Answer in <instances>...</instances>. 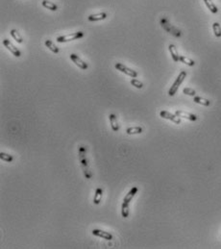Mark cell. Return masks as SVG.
Wrapping results in <instances>:
<instances>
[{
  "label": "cell",
  "instance_id": "7402d4cb",
  "mask_svg": "<svg viewBox=\"0 0 221 249\" xmlns=\"http://www.w3.org/2000/svg\"><path fill=\"white\" fill-rule=\"evenodd\" d=\"M129 204L127 202H123L121 205V215L124 218H127L129 216Z\"/></svg>",
  "mask_w": 221,
  "mask_h": 249
},
{
  "label": "cell",
  "instance_id": "8992f818",
  "mask_svg": "<svg viewBox=\"0 0 221 249\" xmlns=\"http://www.w3.org/2000/svg\"><path fill=\"white\" fill-rule=\"evenodd\" d=\"M160 117L165 118V119H169V120H171L172 122H174L176 124H180L181 123V119H180V117L178 115H173V114L169 113L167 111H160Z\"/></svg>",
  "mask_w": 221,
  "mask_h": 249
},
{
  "label": "cell",
  "instance_id": "7c38bea8",
  "mask_svg": "<svg viewBox=\"0 0 221 249\" xmlns=\"http://www.w3.org/2000/svg\"><path fill=\"white\" fill-rule=\"evenodd\" d=\"M168 49H169L170 54H171V57L173 59V61L174 62H179L180 61V55L178 54V51H177L175 45L174 44H169Z\"/></svg>",
  "mask_w": 221,
  "mask_h": 249
},
{
  "label": "cell",
  "instance_id": "ba28073f",
  "mask_svg": "<svg viewBox=\"0 0 221 249\" xmlns=\"http://www.w3.org/2000/svg\"><path fill=\"white\" fill-rule=\"evenodd\" d=\"M3 44H4V46L7 49H9V51H11L13 53L14 56H16V57H20L21 56V52L19 51L18 49L11 42L9 41V39H4V41H3Z\"/></svg>",
  "mask_w": 221,
  "mask_h": 249
},
{
  "label": "cell",
  "instance_id": "9a60e30c",
  "mask_svg": "<svg viewBox=\"0 0 221 249\" xmlns=\"http://www.w3.org/2000/svg\"><path fill=\"white\" fill-rule=\"evenodd\" d=\"M102 195H103V191L101 188H97L96 191H95V193H94V197H93V203L98 205L100 202H101V199H102Z\"/></svg>",
  "mask_w": 221,
  "mask_h": 249
},
{
  "label": "cell",
  "instance_id": "d6986e66",
  "mask_svg": "<svg viewBox=\"0 0 221 249\" xmlns=\"http://www.w3.org/2000/svg\"><path fill=\"white\" fill-rule=\"evenodd\" d=\"M142 132V128L139 126H135V127H130L126 130V133L128 135H136V134H140Z\"/></svg>",
  "mask_w": 221,
  "mask_h": 249
},
{
  "label": "cell",
  "instance_id": "8fae6325",
  "mask_svg": "<svg viewBox=\"0 0 221 249\" xmlns=\"http://www.w3.org/2000/svg\"><path fill=\"white\" fill-rule=\"evenodd\" d=\"M138 188L137 187H134L132 188L131 190L129 191V192L125 195L124 199H123V202H127V203H130L132 201V199L134 198V196L138 193Z\"/></svg>",
  "mask_w": 221,
  "mask_h": 249
},
{
  "label": "cell",
  "instance_id": "6da1fadb",
  "mask_svg": "<svg viewBox=\"0 0 221 249\" xmlns=\"http://www.w3.org/2000/svg\"><path fill=\"white\" fill-rule=\"evenodd\" d=\"M79 160L81 163V166L83 169V173L87 179H90L92 177V173L89 170L88 164V159L86 156V148L84 146H81L79 149Z\"/></svg>",
  "mask_w": 221,
  "mask_h": 249
},
{
  "label": "cell",
  "instance_id": "4316f807",
  "mask_svg": "<svg viewBox=\"0 0 221 249\" xmlns=\"http://www.w3.org/2000/svg\"><path fill=\"white\" fill-rule=\"evenodd\" d=\"M131 84H132V86H134L138 88H142V87H143V84L140 81H138V79H135V78L131 80Z\"/></svg>",
  "mask_w": 221,
  "mask_h": 249
},
{
  "label": "cell",
  "instance_id": "5bb4252c",
  "mask_svg": "<svg viewBox=\"0 0 221 249\" xmlns=\"http://www.w3.org/2000/svg\"><path fill=\"white\" fill-rule=\"evenodd\" d=\"M107 17L106 13H100V14H95V15H90L88 16V20L89 21H99V20H103Z\"/></svg>",
  "mask_w": 221,
  "mask_h": 249
},
{
  "label": "cell",
  "instance_id": "603a6c76",
  "mask_svg": "<svg viewBox=\"0 0 221 249\" xmlns=\"http://www.w3.org/2000/svg\"><path fill=\"white\" fill-rule=\"evenodd\" d=\"M180 62L184 63V64H186V65H187L189 66H193L195 65L194 61H192V59H189L187 57H185V56H180Z\"/></svg>",
  "mask_w": 221,
  "mask_h": 249
},
{
  "label": "cell",
  "instance_id": "d4e9b609",
  "mask_svg": "<svg viewBox=\"0 0 221 249\" xmlns=\"http://www.w3.org/2000/svg\"><path fill=\"white\" fill-rule=\"evenodd\" d=\"M0 159H1L2 161H4V162H8V163L12 162V161L14 160V158H13L12 155H9V154L4 153V152H1V153H0Z\"/></svg>",
  "mask_w": 221,
  "mask_h": 249
},
{
  "label": "cell",
  "instance_id": "cb8c5ba5",
  "mask_svg": "<svg viewBox=\"0 0 221 249\" xmlns=\"http://www.w3.org/2000/svg\"><path fill=\"white\" fill-rule=\"evenodd\" d=\"M213 30H214V36L216 38H220L221 37V26L218 22H214L213 24Z\"/></svg>",
  "mask_w": 221,
  "mask_h": 249
},
{
  "label": "cell",
  "instance_id": "3957f363",
  "mask_svg": "<svg viewBox=\"0 0 221 249\" xmlns=\"http://www.w3.org/2000/svg\"><path fill=\"white\" fill-rule=\"evenodd\" d=\"M84 37V33L83 32H75L72 34H68L65 36H60L57 38V42L58 43H66V42H70V41H74V39H78Z\"/></svg>",
  "mask_w": 221,
  "mask_h": 249
},
{
  "label": "cell",
  "instance_id": "52a82bcc",
  "mask_svg": "<svg viewBox=\"0 0 221 249\" xmlns=\"http://www.w3.org/2000/svg\"><path fill=\"white\" fill-rule=\"evenodd\" d=\"M70 59H71V61L79 67V68H81L83 69V70H86V69L88 68V64L85 63L84 61H82L81 59L79 58L78 55L72 53V54H70Z\"/></svg>",
  "mask_w": 221,
  "mask_h": 249
},
{
  "label": "cell",
  "instance_id": "4fadbf2b",
  "mask_svg": "<svg viewBox=\"0 0 221 249\" xmlns=\"http://www.w3.org/2000/svg\"><path fill=\"white\" fill-rule=\"evenodd\" d=\"M109 119H110V126H112L113 131H115V132H117V131H118V129H119V126H118V123H117L116 115H114V114H110V115H109Z\"/></svg>",
  "mask_w": 221,
  "mask_h": 249
},
{
  "label": "cell",
  "instance_id": "5b68a950",
  "mask_svg": "<svg viewBox=\"0 0 221 249\" xmlns=\"http://www.w3.org/2000/svg\"><path fill=\"white\" fill-rule=\"evenodd\" d=\"M160 24H162V26L166 30V31L170 34H172L173 36L175 37H180L181 36V32H180V30H178L177 28H175L174 26H172L171 24H169L167 22L166 19H162L160 20Z\"/></svg>",
  "mask_w": 221,
  "mask_h": 249
},
{
  "label": "cell",
  "instance_id": "277c9868",
  "mask_svg": "<svg viewBox=\"0 0 221 249\" xmlns=\"http://www.w3.org/2000/svg\"><path fill=\"white\" fill-rule=\"evenodd\" d=\"M115 66V68L117 69V70H119L120 72H123V73H125L126 75H128V76H130V77H132V78H136V77L138 76V72H137V71H135V70H133V69H131V68H129V67L125 66L124 65L120 64V63H116Z\"/></svg>",
  "mask_w": 221,
  "mask_h": 249
},
{
  "label": "cell",
  "instance_id": "ffe728a7",
  "mask_svg": "<svg viewBox=\"0 0 221 249\" xmlns=\"http://www.w3.org/2000/svg\"><path fill=\"white\" fill-rule=\"evenodd\" d=\"M11 36L15 38V41L17 42L18 43H23V38L21 37V35L18 33V31H16V29H13L11 31Z\"/></svg>",
  "mask_w": 221,
  "mask_h": 249
},
{
  "label": "cell",
  "instance_id": "44dd1931",
  "mask_svg": "<svg viewBox=\"0 0 221 249\" xmlns=\"http://www.w3.org/2000/svg\"><path fill=\"white\" fill-rule=\"evenodd\" d=\"M43 6L44 8L50 10V11H57V10H58L57 5H55L54 3L50 2V1H47V0H43Z\"/></svg>",
  "mask_w": 221,
  "mask_h": 249
},
{
  "label": "cell",
  "instance_id": "30bf717a",
  "mask_svg": "<svg viewBox=\"0 0 221 249\" xmlns=\"http://www.w3.org/2000/svg\"><path fill=\"white\" fill-rule=\"evenodd\" d=\"M175 115H178L179 117H183V118H186V119H188V120H192V121H195L197 120V116L193 114H190V113H187V112H185V111H180V110H177L175 112Z\"/></svg>",
  "mask_w": 221,
  "mask_h": 249
},
{
  "label": "cell",
  "instance_id": "484cf974",
  "mask_svg": "<svg viewBox=\"0 0 221 249\" xmlns=\"http://www.w3.org/2000/svg\"><path fill=\"white\" fill-rule=\"evenodd\" d=\"M183 93L187 95H189V96H195L196 95V92L193 88H185L183 89Z\"/></svg>",
  "mask_w": 221,
  "mask_h": 249
},
{
  "label": "cell",
  "instance_id": "9c48e42d",
  "mask_svg": "<svg viewBox=\"0 0 221 249\" xmlns=\"http://www.w3.org/2000/svg\"><path fill=\"white\" fill-rule=\"evenodd\" d=\"M92 235H94L96 237H100V238H104V240H108V241L113 240L112 234H110L109 232H106L103 230H100V229H94V230H92Z\"/></svg>",
  "mask_w": 221,
  "mask_h": 249
},
{
  "label": "cell",
  "instance_id": "ac0fdd59",
  "mask_svg": "<svg viewBox=\"0 0 221 249\" xmlns=\"http://www.w3.org/2000/svg\"><path fill=\"white\" fill-rule=\"evenodd\" d=\"M44 44H45V46L46 47H48L50 50H51L53 53H55V54H58L59 52H60V50H59V48L50 41V39H46L45 41V43H44Z\"/></svg>",
  "mask_w": 221,
  "mask_h": 249
},
{
  "label": "cell",
  "instance_id": "e0dca14e",
  "mask_svg": "<svg viewBox=\"0 0 221 249\" xmlns=\"http://www.w3.org/2000/svg\"><path fill=\"white\" fill-rule=\"evenodd\" d=\"M204 2H205L206 6L208 7V9H209L210 11L212 12L213 14H216V13L218 12L217 7L214 5V3L212 1V0H204Z\"/></svg>",
  "mask_w": 221,
  "mask_h": 249
},
{
  "label": "cell",
  "instance_id": "2e32d148",
  "mask_svg": "<svg viewBox=\"0 0 221 249\" xmlns=\"http://www.w3.org/2000/svg\"><path fill=\"white\" fill-rule=\"evenodd\" d=\"M193 101L197 104H200V105H203V106H210V101L208 100V99H205V98H202L200 96H194L193 98Z\"/></svg>",
  "mask_w": 221,
  "mask_h": 249
},
{
  "label": "cell",
  "instance_id": "7a4b0ae2",
  "mask_svg": "<svg viewBox=\"0 0 221 249\" xmlns=\"http://www.w3.org/2000/svg\"><path fill=\"white\" fill-rule=\"evenodd\" d=\"M186 76H187V72H186L185 70H183V71H181V72H180V74L178 75L177 79L175 80V82L173 83V85L171 86V88H170V89L168 91V94H169L170 96H173V95L177 93V91H178V88H179L180 85L183 83V81L185 80Z\"/></svg>",
  "mask_w": 221,
  "mask_h": 249
}]
</instances>
